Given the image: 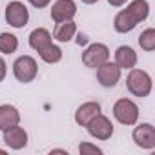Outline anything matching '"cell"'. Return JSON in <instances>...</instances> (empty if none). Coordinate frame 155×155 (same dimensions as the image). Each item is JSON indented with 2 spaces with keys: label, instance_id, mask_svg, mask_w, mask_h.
I'll return each mask as SVG.
<instances>
[{
  "label": "cell",
  "instance_id": "obj_21",
  "mask_svg": "<svg viewBox=\"0 0 155 155\" xmlns=\"http://www.w3.org/2000/svg\"><path fill=\"white\" fill-rule=\"evenodd\" d=\"M28 2H29L31 6H35V8H46L51 0H28Z\"/></svg>",
  "mask_w": 155,
  "mask_h": 155
},
{
  "label": "cell",
  "instance_id": "obj_7",
  "mask_svg": "<svg viewBox=\"0 0 155 155\" xmlns=\"http://www.w3.org/2000/svg\"><path fill=\"white\" fill-rule=\"evenodd\" d=\"M6 20L13 28H24L29 20V11L22 2H9L6 8Z\"/></svg>",
  "mask_w": 155,
  "mask_h": 155
},
{
  "label": "cell",
  "instance_id": "obj_13",
  "mask_svg": "<svg viewBox=\"0 0 155 155\" xmlns=\"http://www.w3.org/2000/svg\"><path fill=\"white\" fill-rule=\"evenodd\" d=\"M20 122V113L15 106L11 104H2L0 106V130L6 131Z\"/></svg>",
  "mask_w": 155,
  "mask_h": 155
},
{
  "label": "cell",
  "instance_id": "obj_24",
  "mask_svg": "<svg viewBox=\"0 0 155 155\" xmlns=\"http://www.w3.org/2000/svg\"><path fill=\"white\" fill-rule=\"evenodd\" d=\"M84 4H95V2H99V0H82Z\"/></svg>",
  "mask_w": 155,
  "mask_h": 155
},
{
  "label": "cell",
  "instance_id": "obj_11",
  "mask_svg": "<svg viewBox=\"0 0 155 155\" xmlns=\"http://www.w3.org/2000/svg\"><path fill=\"white\" fill-rule=\"evenodd\" d=\"M99 113H101V104L99 102H93V101L84 102L79 110L75 111V122L79 126H88V122L93 117H97Z\"/></svg>",
  "mask_w": 155,
  "mask_h": 155
},
{
  "label": "cell",
  "instance_id": "obj_4",
  "mask_svg": "<svg viewBox=\"0 0 155 155\" xmlns=\"http://www.w3.org/2000/svg\"><path fill=\"white\" fill-rule=\"evenodd\" d=\"M13 73L17 77V81L28 84L31 81H35V77L38 73V68H37V60L29 55H22L15 60L13 64Z\"/></svg>",
  "mask_w": 155,
  "mask_h": 155
},
{
  "label": "cell",
  "instance_id": "obj_19",
  "mask_svg": "<svg viewBox=\"0 0 155 155\" xmlns=\"http://www.w3.org/2000/svg\"><path fill=\"white\" fill-rule=\"evenodd\" d=\"M139 44L144 51H153L155 49V29L153 28L144 29L139 37Z\"/></svg>",
  "mask_w": 155,
  "mask_h": 155
},
{
  "label": "cell",
  "instance_id": "obj_23",
  "mask_svg": "<svg viewBox=\"0 0 155 155\" xmlns=\"http://www.w3.org/2000/svg\"><path fill=\"white\" fill-rule=\"evenodd\" d=\"M108 2H110V6L119 8V6H124V4H126V0H108Z\"/></svg>",
  "mask_w": 155,
  "mask_h": 155
},
{
  "label": "cell",
  "instance_id": "obj_2",
  "mask_svg": "<svg viewBox=\"0 0 155 155\" xmlns=\"http://www.w3.org/2000/svg\"><path fill=\"white\" fill-rule=\"evenodd\" d=\"M126 84L135 97H148L151 91V77L144 69H131L126 79Z\"/></svg>",
  "mask_w": 155,
  "mask_h": 155
},
{
  "label": "cell",
  "instance_id": "obj_12",
  "mask_svg": "<svg viewBox=\"0 0 155 155\" xmlns=\"http://www.w3.org/2000/svg\"><path fill=\"white\" fill-rule=\"evenodd\" d=\"M4 142L11 150H20V148H24L28 144V133L17 124V126H13V128L4 131Z\"/></svg>",
  "mask_w": 155,
  "mask_h": 155
},
{
  "label": "cell",
  "instance_id": "obj_9",
  "mask_svg": "<svg viewBox=\"0 0 155 155\" xmlns=\"http://www.w3.org/2000/svg\"><path fill=\"white\" fill-rule=\"evenodd\" d=\"M77 13V6L73 0H57L51 8V18L60 24V22H66V20H71Z\"/></svg>",
  "mask_w": 155,
  "mask_h": 155
},
{
  "label": "cell",
  "instance_id": "obj_6",
  "mask_svg": "<svg viewBox=\"0 0 155 155\" xmlns=\"http://www.w3.org/2000/svg\"><path fill=\"white\" fill-rule=\"evenodd\" d=\"M88 133L91 135V137H95V139H99V140H108L111 135H113V124L110 122V119L108 117H104V115H97V117H93L90 122H88Z\"/></svg>",
  "mask_w": 155,
  "mask_h": 155
},
{
  "label": "cell",
  "instance_id": "obj_22",
  "mask_svg": "<svg viewBox=\"0 0 155 155\" xmlns=\"http://www.w3.org/2000/svg\"><path fill=\"white\" fill-rule=\"evenodd\" d=\"M6 71H8V68H6V62H4V58H2V57H0V82L4 81Z\"/></svg>",
  "mask_w": 155,
  "mask_h": 155
},
{
  "label": "cell",
  "instance_id": "obj_3",
  "mask_svg": "<svg viewBox=\"0 0 155 155\" xmlns=\"http://www.w3.org/2000/svg\"><path fill=\"white\" fill-rule=\"evenodd\" d=\"M113 117L126 126H133L139 119V108L130 99H119L113 104Z\"/></svg>",
  "mask_w": 155,
  "mask_h": 155
},
{
  "label": "cell",
  "instance_id": "obj_17",
  "mask_svg": "<svg viewBox=\"0 0 155 155\" xmlns=\"http://www.w3.org/2000/svg\"><path fill=\"white\" fill-rule=\"evenodd\" d=\"M18 48V38L11 33H0V53L11 55Z\"/></svg>",
  "mask_w": 155,
  "mask_h": 155
},
{
  "label": "cell",
  "instance_id": "obj_14",
  "mask_svg": "<svg viewBox=\"0 0 155 155\" xmlns=\"http://www.w3.org/2000/svg\"><path fill=\"white\" fill-rule=\"evenodd\" d=\"M115 64L120 69H131L137 64V53L130 46H120L115 51Z\"/></svg>",
  "mask_w": 155,
  "mask_h": 155
},
{
  "label": "cell",
  "instance_id": "obj_8",
  "mask_svg": "<svg viewBox=\"0 0 155 155\" xmlns=\"http://www.w3.org/2000/svg\"><path fill=\"white\" fill-rule=\"evenodd\" d=\"M97 79L104 88H113L120 79V68L111 62H104L97 68Z\"/></svg>",
  "mask_w": 155,
  "mask_h": 155
},
{
  "label": "cell",
  "instance_id": "obj_20",
  "mask_svg": "<svg viewBox=\"0 0 155 155\" xmlns=\"http://www.w3.org/2000/svg\"><path fill=\"white\" fill-rule=\"evenodd\" d=\"M79 151H81L82 155H86V153L101 155V153H102V150H101V148H97V146H93V144H88V142H82V144L79 146Z\"/></svg>",
  "mask_w": 155,
  "mask_h": 155
},
{
  "label": "cell",
  "instance_id": "obj_10",
  "mask_svg": "<svg viewBox=\"0 0 155 155\" xmlns=\"http://www.w3.org/2000/svg\"><path fill=\"white\" fill-rule=\"evenodd\" d=\"M133 140L144 150L155 148V128L151 124H140L133 130Z\"/></svg>",
  "mask_w": 155,
  "mask_h": 155
},
{
  "label": "cell",
  "instance_id": "obj_1",
  "mask_svg": "<svg viewBox=\"0 0 155 155\" xmlns=\"http://www.w3.org/2000/svg\"><path fill=\"white\" fill-rule=\"evenodd\" d=\"M150 13V6L146 0H133V2L122 9L120 13H117L115 20H113V26H115V31L119 33H130L131 29H135V26L142 20H146Z\"/></svg>",
  "mask_w": 155,
  "mask_h": 155
},
{
  "label": "cell",
  "instance_id": "obj_15",
  "mask_svg": "<svg viewBox=\"0 0 155 155\" xmlns=\"http://www.w3.org/2000/svg\"><path fill=\"white\" fill-rule=\"evenodd\" d=\"M49 44H53V42H51V35H49L48 29H44V28H37V29L31 31V35H29V46H31L35 51L40 53V51L46 49Z\"/></svg>",
  "mask_w": 155,
  "mask_h": 155
},
{
  "label": "cell",
  "instance_id": "obj_18",
  "mask_svg": "<svg viewBox=\"0 0 155 155\" xmlns=\"http://www.w3.org/2000/svg\"><path fill=\"white\" fill-rule=\"evenodd\" d=\"M40 58H42L44 62H48V64H55V62H58V60L62 58V49H60L58 46L49 44L46 49L40 51Z\"/></svg>",
  "mask_w": 155,
  "mask_h": 155
},
{
  "label": "cell",
  "instance_id": "obj_16",
  "mask_svg": "<svg viewBox=\"0 0 155 155\" xmlns=\"http://www.w3.org/2000/svg\"><path fill=\"white\" fill-rule=\"evenodd\" d=\"M77 33V24L73 20H66V22H60L55 29V38L60 40V42H68L73 38V35Z\"/></svg>",
  "mask_w": 155,
  "mask_h": 155
},
{
  "label": "cell",
  "instance_id": "obj_5",
  "mask_svg": "<svg viewBox=\"0 0 155 155\" xmlns=\"http://www.w3.org/2000/svg\"><path fill=\"white\" fill-rule=\"evenodd\" d=\"M108 58H110V49L104 44H99V42L88 46L86 51L82 53V62L88 68H99L104 62H108Z\"/></svg>",
  "mask_w": 155,
  "mask_h": 155
}]
</instances>
